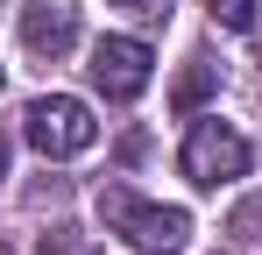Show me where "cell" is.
Returning <instances> with one entry per match:
<instances>
[{
  "label": "cell",
  "mask_w": 262,
  "mask_h": 255,
  "mask_svg": "<svg viewBox=\"0 0 262 255\" xmlns=\"http://www.w3.org/2000/svg\"><path fill=\"white\" fill-rule=\"evenodd\" d=\"M99 220H106L121 241H135L142 255H177L184 234H191V220L177 206H149V199H135L128 184H106V192H99Z\"/></svg>",
  "instance_id": "1"
},
{
  "label": "cell",
  "mask_w": 262,
  "mask_h": 255,
  "mask_svg": "<svg viewBox=\"0 0 262 255\" xmlns=\"http://www.w3.org/2000/svg\"><path fill=\"white\" fill-rule=\"evenodd\" d=\"M21 128H29V142H36L43 156H78V149H92V142H99V121H92V107H85V99H71V92L29 99Z\"/></svg>",
  "instance_id": "2"
},
{
  "label": "cell",
  "mask_w": 262,
  "mask_h": 255,
  "mask_svg": "<svg viewBox=\"0 0 262 255\" xmlns=\"http://www.w3.org/2000/svg\"><path fill=\"white\" fill-rule=\"evenodd\" d=\"M184 177L199 192H220V184L248 177V142L227 121H191V135H184Z\"/></svg>",
  "instance_id": "3"
},
{
  "label": "cell",
  "mask_w": 262,
  "mask_h": 255,
  "mask_svg": "<svg viewBox=\"0 0 262 255\" xmlns=\"http://www.w3.org/2000/svg\"><path fill=\"white\" fill-rule=\"evenodd\" d=\"M149 42H135V36H99L92 42V85L114 99V107H128V99H142V85H149Z\"/></svg>",
  "instance_id": "4"
},
{
  "label": "cell",
  "mask_w": 262,
  "mask_h": 255,
  "mask_svg": "<svg viewBox=\"0 0 262 255\" xmlns=\"http://www.w3.org/2000/svg\"><path fill=\"white\" fill-rule=\"evenodd\" d=\"M21 42L57 64V57L78 42V7H71V0H29V7H21Z\"/></svg>",
  "instance_id": "5"
},
{
  "label": "cell",
  "mask_w": 262,
  "mask_h": 255,
  "mask_svg": "<svg viewBox=\"0 0 262 255\" xmlns=\"http://www.w3.org/2000/svg\"><path fill=\"white\" fill-rule=\"evenodd\" d=\"M213 85H220V71L206 64V57H191V71H184V78H177V92H170V107H177V114H191V107H199Z\"/></svg>",
  "instance_id": "6"
},
{
  "label": "cell",
  "mask_w": 262,
  "mask_h": 255,
  "mask_svg": "<svg viewBox=\"0 0 262 255\" xmlns=\"http://www.w3.org/2000/svg\"><path fill=\"white\" fill-rule=\"evenodd\" d=\"M220 29H255V0H206Z\"/></svg>",
  "instance_id": "7"
},
{
  "label": "cell",
  "mask_w": 262,
  "mask_h": 255,
  "mask_svg": "<svg viewBox=\"0 0 262 255\" xmlns=\"http://www.w3.org/2000/svg\"><path fill=\"white\" fill-rule=\"evenodd\" d=\"M36 255H92V248H85V241H71V234H43Z\"/></svg>",
  "instance_id": "8"
},
{
  "label": "cell",
  "mask_w": 262,
  "mask_h": 255,
  "mask_svg": "<svg viewBox=\"0 0 262 255\" xmlns=\"http://www.w3.org/2000/svg\"><path fill=\"white\" fill-rule=\"evenodd\" d=\"M106 7H128V14H142V22H163V14H170V0H106Z\"/></svg>",
  "instance_id": "9"
},
{
  "label": "cell",
  "mask_w": 262,
  "mask_h": 255,
  "mask_svg": "<svg viewBox=\"0 0 262 255\" xmlns=\"http://www.w3.org/2000/svg\"><path fill=\"white\" fill-rule=\"evenodd\" d=\"M0 177H7V135H0Z\"/></svg>",
  "instance_id": "10"
}]
</instances>
